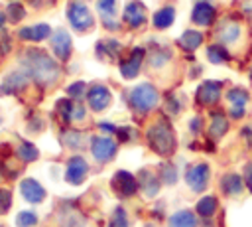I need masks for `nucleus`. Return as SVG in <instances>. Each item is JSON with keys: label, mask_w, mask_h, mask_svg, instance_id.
<instances>
[{"label": "nucleus", "mask_w": 252, "mask_h": 227, "mask_svg": "<svg viewBox=\"0 0 252 227\" xmlns=\"http://www.w3.org/2000/svg\"><path fill=\"white\" fill-rule=\"evenodd\" d=\"M24 65L28 67V73L41 85L53 83L59 75V67L57 63L41 49H30L24 55Z\"/></svg>", "instance_id": "obj_1"}, {"label": "nucleus", "mask_w": 252, "mask_h": 227, "mask_svg": "<svg viewBox=\"0 0 252 227\" xmlns=\"http://www.w3.org/2000/svg\"><path fill=\"white\" fill-rule=\"evenodd\" d=\"M148 144L154 152H158L161 156H169L175 150V136H173V130H171L169 122L158 120L154 126H150Z\"/></svg>", "instance_id": "obj_2"}, {"label": "nucleus", "mask_w": 252, "mask_h": 227, "mask_svg": "<svg viewBox=\"0 0 252 227\" xmlns=\"http://www.w3.org/2000/svg\"><path fill=\"white\" fill-rule=\"evenodd\" d=\"M130 103H132V107L136 111L148 113L158 103V91H156V87L150 85V83H142V85L134 87L132 93H130Z\"/></svg>", "instance_id": "obj_3"}, {"label": "nucleus", "mask_w": 252, "mask_h": 227, "mask_svg": "<svg viewBox=\"0 0 252 227\" xmlns=\"http://www.w3.org/2000/svg\"><path fill=\"white\" fill-rule=\"evenodd\" d=\"M67 16H69V22L73 24V28L79 30V32H85L94 24L93 14L89 12V8L83 2H71L69 10H67Z\"/></svg>", "instance_id": "obj_4"}, {"label": "nucleus", "mask_w": 252, "mask_h": 227, "mask_svg": "<svg viewBox=\"0 0 252 227\" xmlns=\"http://www.w3.org/2000/svg\"><path fill=\"white\" fill-rule=\"evenodd\" d=\"M185 182L193 191H203L209 182V166L207 164H197L185 174Z\"/></svg>", "instance_id": "obj_5"}, {"label": "nucleus", "mask_w": 252, "mask_h": 227, "mask_svg": "<svg viewBox=\"0 0 252 227\" xmlns=\"http://www.w3.org/2000/svg\"><path fill=\"white\" fill-rule=\"evenodd\" d=\"M91 150H93V156L98 160V162H106L114 156L116 152V144L110 140V138H104V136H94L91 140Z\"/></svg>", "instance_id": "obj_6"}, {"label": "nucleus", "mask_w": 252, "mask_h": 227, "mask_svg": "<svg viewBox=\"0 0 252 227\" xmlns=\"http://www.w3.org/2000/svg\"><path fill=\"white\" fill-rule=\"evenodd\" d=\"M87 162L81 158V156H73L71 160H69V164H67V172H65V178H67V182L69 184H73V186H79V184H83V180L87 178Z\"/></svg>", "instance_id": "obj_7"}, {"label": "nucleus", "mask_w": 252, "mask_h": 227, "mask_svg": "<svg viewBox=\"0 0 252 227\" xmlns=\"http://www.w3.org/2000/svg\"><path fill=\"white\" fill-rule=\"evenodd\" d=\"M112 188H114L120 195H132V193H136L138 184H136V180H134V176H132L130 172L120 170V172H116L114 178H112Z\"/></svg>", "instance_id": "obj_8"}, {"label": "nucleus", "mask_w": 252, "mask_h": 227, "mask_svg": "<svg viewBox=\"0 0 252 227\" xmlns=\"http://www.w3.org/2000/svg\"><path fill=\"white\" fill-rule=\"evenodd\" d=\"M220 97V83L219 81H205L197 89V103L201 105H215Z\"/></svg>", "instance_id": "obj_9"}, {"label": "nucleus", "mask_w": 252, "mask_h": 227, "mask_svg": "<svg viewBox=\"0 0 252 227\" xmlns=\"http://www.w3.org/2000/svg\"><path fill=\"white\" fill-rule=\"evenodd\" d=\"M87 99H89V105H91L93 111H102V109H106V107L110 105V101H112L110 91H108L106 87H102V85H93V87L89 89Z\"/></svg>", "instance_id": "obj_10"}, {"label": "nucleus", "mask_w": 252, "mask_h": 227, "mask_svg": "<svg viewBox=\"0 0 252 227\" xmlns=\"http://www.w3.org/2000/svg\"><path fill=\"white\" fill-rule=\"evenodd\" d=\"M124 22L128 26H132V28H138V26H142L146 22V10H144V6L138 0H132V2L126 4V8H124Z\"/></svg>", "instance_id": "obj_11"}, {"label": "nucleus", "mask_w": 252, "mask_h": 227, "mask_svg": "<svg viewBox=\"0 0 252 227\" xmlns=\"http://www.w3.org/2000/svg\"><path fill=\"white\" fill-rule=\"evenodd\" d=\"M51 47L59 59H67L71 55V38L65 30H57L51 38Z\"/></svg>", "instance_id": "obj_12"}, {"label": "nucleus", "mask_w": 252, "mask_h": 227, "mask_svg": "<svg viewBox=\"0 0 252 227\" xmlns=\"http://www.w3.org/2000/svg\"><path fill=\"white\" fill-rule=\"evenodd\" d=\"M20 191L26 197V201H32V203H39L45 197V189L35 180H32V178H28V180H24L20 184Z\"/></svg>", "instance_id": "obj_13"}, {"label": "nucleus", "mask_w": 252, "mask_h": 227, "mask_svg": "<svg viewBox=\"0 0 252 227\" xmlns=\"http://www.w3.org/2000/svg\"><path fill=\"white\" fill-rule=\"evenodd\" d=\"M142 57H144V49H142V47L132 49L130 57H128L126 61L120 63V71H122V75L128 77V79L136 77V75H138V69H140V65H142Z\"/></svg>", "instance_id": "obj_14"}, {"label": "nucleus", "mask_w": 252, "mask_h": 227, "mask_svg": "<svg viewBox=\"0 0 252 227\" xmlns=\"http://www.w3.org/2000/svg\"><path fill=\"white\" fill-rule=\"evenodd\" d=\"M191 18L199 26H209L215 20V8L211 4H207V2H199V4H195Z\"/></svg>", "instance_id": "obj_15"}, {"label": "nucleus", "mask_w": 252, "mask_h": 227, "mask_svg": "<svg viewBox=\"0 0 252 227\" xmlns=\"http://www.w3.org/2000/svg\"><path fill=\"white\" fill-rule=\"evenodd\" d=\"M51 34V28L47 24H37V26H28L20 30V38L22 39H32V41H39L45 39Z\"/></svg>", "instance_id": "obj_16"}, {"label": "nucleus", "mask_w": 252, "mask_h": 227, "mask_svg": "<svg viewBox=\"0 0 252 227\" xmlns=\"http://www.w3.org/2000/svg\"><path fill=\"white\" fill-rule=\"evenodd\" d=\"M26 85H28L26 75H22V73H10V75H6V79L2 81L0 93H16V91L24 89Z\"/></svg>", "instance_id": "obj_17"}, {"label": "nucleus", "mask_w": 252, "mask_h": 227, "mask_svg": "<svg viewBox=\"0 0 252 227\" xmlns=\"http://www.w3.org/2000/svg\"><path fill=\"white\" fill-rule=\"evenodd\" d=\"M226 130H228V120H226V116H224L222 113H213V114H211V128H209L211 138H220Z\"/></svg>", "instance_id": "obj_18"}, {"label": "nucleus", "mask_w": 252, "mask_h": 227, "mask_svg": "<svg viewBox=\"0 0 252 227\" xmlns=\"http://www.w3.org/2000/svg\"><path fill=\"white\" fill-rule=\"evenodd\" d=\"M169 227H197V217L187 209L177 211L169 217Z\"/></svg>", "instance_id": "obj_19"}, {"label": "nucleus", "mask_w": 252, "mask_h": 227, "mask_svg": "<svg viewBox=\"0 0 252 227\" xmlns=\"http://www.w3.org/2000/svg\"><path fill=\"white\" fill-rule=\"evenodd\" d=\"M201 43H203V36H201L197 30H187V32H183V36L179 38V45H181L183 49H187V51L197 49Z\"/></svg>", "instance_id": "obj_20"}, {"label": "nucleus", "mask_w": 252, "mask_h": 227, "mask_svg": "<svg viewBox=\"0 0 252 227\" xmlns=\"http://www.w3.org/2000/svg\"><path fill=\"white\" fill-rule=\"evenodd\" d=\"M173 18H175V10L171 6H165V8H161V10H158L154 14V26L159 28V30H163V28H167V26L173 24Z\"/></svg>", "instance_id": "obj_21"}, {"label": "nucleus", "mask_w": 252, "mask_h": 227, "mask_svg": "<svg viewBox=\"0 0 252 227\" xmlns=\"http://www.w3.org/2000/svg\"><path fill=\"white\" fill-rule=\"evenodd\" d=\"M98 12L102 14V18H104V24L106 26H110L112 30L116 28V24H114V12H116V0H98Z\"/></svg>", "instance_id": "obj_22"}, {"label": "nucleus", "mask_w": 252, "mask_h": 227, "mask_svg": "<svg viewBox=\"0 0 252 227\" xmlns=\"http://www.w3.org/2000/svg\"><path fill=\"white\" fill-rule=\"evenodd\" d=\"M140 184H142V189L146 191V195H156L158 193V189H159V186H158V178L152 174V172H148V170H142L140 172Z\"/></svg>", "instance_id": "obj_23"}, {"label": "nucleus", "mask_w": 252, "mask_h": 227, "mask_svg": "<svg viewBox=\"0 0 252 227\" xmlns=\"http://www.w3.org/2000/svg\"><path fill=\"white\" fill-rule=\"evenodd\" d=\"M220 186L226 193H240L242 191V180L238 174H224L222 180H220Z\"/></svg>", "instance_id": "obj_24"}, {"label": "nucleus", "mask_w": 252, "mask_h": 227, "mask_svg": "<svg viewBox=\"0 0 252 227\" xmlns=\"http://www.w3.org/2000/svg\"><path fill=\"white\" fill-rule=\"evenodd\" d=\"M61 227H85V219L79 211L67 207L63 213H61Z\"/></svg>", "instance_id": "obj_25"}, {"label": "nucleus", "mask_w": 252, "mask_h": 227, "mask_svg": "<svg viewBox=\"0 0 252 227\" xmlns=\"http://www.w3.org/2000/svg\"><path fill=\"white\" fill-rule=\"evenodd\" d=\"M219 36H220V39H222L224 43H232V41L238 39V36H240V28H238V24L228 22V24H224V26L220 28Z\"/></svg>", "instance_id": "obj_26"}, {"label": "nucleus", "mask_w": 252, "mask_h": 227, "mask_svg": "<svg viewBox=\"0 0 252 227\" xmlns=\"http://www.w3.org/2000/svg\"><path fill=\"white\" fill-rule=\"evenodd\" d=\"M215 209H217V199H215L213 195H207V197H203L201 201H197V213L203 215V217L213 215Z\"/></svg>", "instance_id": "obj_27"}, {"label": "nucleus", "mask_w": 252, "mask_h": 227, "mask_svg": "<svg viewBox=\"0 0 252 227\" xmlns=\"http://www.w3.org/2000/svg\"><path fill=\"white\" fill-rule=\"evenodd\" d=\"M226 99L232 103V107H244L248 101V93L244 89H230L226 93Z\"/></svg>", "instance_id": "obj_28"}, {"label": "nucleus", "mask_w": 252, "mask_h": 227, "mask_svg": "<svg viewBox=\"0 0 252 227\" xmlns=\"http://www.w3.org/2000/svg\"><path fill=\"white\" fill-rule=\"evenodd\" d=\"M108 227H128V215L122 207H116L108 219Z\"/></svg>", "instance_id": "obj_29"}, {"label": "nucleus", "mask_w": 252, "mask_h": 227, "mask_svg": "<svg viewBox=\"0 0 252 227\" xmlns=\"http://www.w3.org/2000/svg\"><path fill=\"white\" fill-rule=\"evenodd\" d=\"M207 57H209L213 63H222V61L228 59V53H226V49H224L222 45H211V47L207 49Z\"/></svg>", "instance_id": "obj_30"}, {"label": "nucleus", "mask_w": 252, "mask_h": 227, "mask_svg": "<svg viewBox=\"0 0 252 227\" xmlns=\"http://www.w3.org/2000/svg\"><path fill=\"white\" fill-rule=\"evenodd\" d=\"M18 154H20V158H22V160L32 162V160H35V158H37V148H35L32 142H22V144H20V148H18Z\"/></svg>", "instance_id": "obj_31"}, {"label": "nucleus", "mask_w": 252, "mask_h": 227, "mask_svg": "<svg viewBox=\"0 0 252 227\" xmlns=\"http://www.w3.org/2000/svg\"><path fill=\"white\" fill-rule=\"evenodd\" d=\"M61 138H63V142H65L67 146H71V148L83 146V134L77 132V130H65V132L61 134Z\"/></svg>", "instance_id": "obj_32"}, {"label": "nucleus", "mask_w": 252, "mask_h": 227, "mask_svg": "<svg viewBox=\"0 0 252 227\" xmlns=\"http://www.w3.org/2000/svg\"><path fill=\"white\" fill-rule=\"evenodd\" d=\"M73 103L69 101V99H61L59 103H57V111H59V114H61V118L65 120V122H69V120H73Z\"/></svg>", "instance_id": "obj_33"}, {"label": "nucleus", "mask_w": 252, "mask_h": 227, "mask_svg": "<svg viewBox=\"0 0 252 227\" xmlns=\"http://www.w3.org/2000/svg\"><path fill=\"white\" fill-rule=\"evenodd\" d=\"M16 223H18V227H32L37 223V215L32 211H20L16 217Z\"/></svg>", "instance_id": "obj_34"}, {"label": "nucleus", "mask_w": 252, "mask_h": 227, "mask_svg": "<svg viewBox=\"0 0 252 227\" xmlns=\"http://www.w3.org/2000/svg\"><path fill=\"white\" fill-rule=\"evenodd\" d=\"M8 16H10V20H12V22H20V20L26 16L24 6H22V4H18V2H12V4L8 6Z\"/></svg>", "instance_id": "obj_35"}, {"label": "nucleus", "mask_w": 252, "mask_h": 227, "mask_svg": "<svg viewBox=\"0 0 252 227\" xmlns=\"http://www.w3.org/2000/svg\"><path fill=\"white\" fill-rule=\"evenodd\" d=\"M104 49H106L108 57H116L120 45H118V41H100L98 43V51H104Z\"/></svg>", "instance_id": "obj_36"}, {"label": "nucleus", "mask_w": 252, "mask_h": 227, "mask_svg": "<svg viewBox=\"0 0 252 227\" xmlns=\"http://www.w3.org/2000/svg\"><path fill=\"white\" fill-rule=\"evenodd\" d=\"M161 178H163V182H165V184H173V182L177 180L175 168H173V166H169V164L161 166Z\"/></svg>", "instance_id": "obj_37"}, {"label": "nucleus", "mask_w": 252, "mask_h": 227, "mask_svg": "<svg viewBox=\"0 0 252 227\" xmlns=\"http://www.w3.org/2000/svg\"><path fill=\"white\" fill-rule=\"evenodd\" d=\"M12 205V195L8 189H0V213H6Z\"/></svg>", "instance_id": "obj_38"}, {"label": "nucleus", "mask_w": 252, "mask_h": 227, "mask_svg": "<svg viewBox=\"0 0 252 227\" xmlns=\"http://www.w3.org/2000/svg\"><path fill=\"white\" fill-rule=\"evenodd\" d=\"M67 93H69L71 97H81V95L85 93V83H83V81H77V83L69 85V87H67Z\"/></svg>", "instance_id": "obj_39"}, {"label": "nucleus", "mask_w": 252, "mask_h": 227, "mask_svg": "<svg viewBox=\"0 0 252 227\" xmlns=\"http://www.w3.org/2000/svg\"><path fill=\"white\" fill-rule=\"evenodd\" d=\"M244 182H246L248 189L252 191V162H248V164L244 166Z\"/></svg>", "instance_id": "obj_40"}, {"label": "nucleus", "mask_w": 252, "mask_h": 227, "mask_svg": "<svg viewBox=\"0 0 252 227\" xmlns=\"http://www.w3.org/2000/svg\"><path fill=\"white\" fill-rule=\"evenodd\" d=\"M83 116H85V109H83L81 105H75V107H73V120L83 118Z\"/></svg>", "instance_id": "obj_41"}, {"label": "nucleus", "mask_w": 252, "mask_h": 227, "mask_svg": "<svg viewBox=\"0 0 252 227\" xmlns=\"http://www.w3.org/2000/svg\"><path fill=\"white\" fill-rule=\"evenodd\" d=\"M242 114H244V107H230V116L238 118V116H242Z\"/></svg>", "instance_id": "obj_42"}, {"label": "nucleus", "mask_w": 252, "mask_h": 227, "mask_svg": "<svg viewBox=\"0 0 252 227\" xmlns=\"http://www.w3.org/2000/svg\"><path fill=\"white\" fill-rule=\"evenodd\" d=\"M191 130L193 132H199L201 130V118H193L191 120Z\"/></svg>", "instance_id": "obj_43"}, {"label": "nucleus", "mask_w": 252, "mask_h": 227, "mask_svg": "<svg viewBox=\"0 0 252 227\" xmlns=\"http://www.w3.org/2000/svg\"><path fill=\"white\" fill-rule=\"evenodd\" d=\"M167 109H169V113H177V111H179V109H177V101L169 99V101H167Z\"/></svg>", "instance_id": "obj_44"}, {"label": "nucleus", "mask_w": 252, "mask_h": 227, "mask_svg": "<svg viewBox=\"0 0 252 227\" xmlns=\"http://www.w3.org/2000/svg\"><path fill=\"white\" fill-rule=\"evenodd\" d=\"M242 136H246V140H248V144H252V130L246 126V128H242Z\"/></svg>", "instance_id": "obj_45"}, {"label": "nucleus", "mask_w": 252, "mask_h": 227, "mask_svg": "<svg viewBox=\"0 0 252 227\" xmlns=\"http://www.w3.org/2000/svg\"><path fill=\"white\" fill-rule=\"evenodd\" d=\"M100 128H102V130H110V132H112V130H116L112 124H100Z\"/></svg>", "instance_id": "obj_46"}, {"label": "nucleus", "mask_w": 252, "mask_h": 227, "mask_svg": "<svg viewBox=\"0 0 252 227\" xmlns=\"http://www.w3.org/2000/svg\"><path fill=\"white\" fill-rule=\"evenodd\" d=\"M4 22H6V14H4V12H0V28L4 26Z\"/></svg>", "instance_id": "obj_47"}, {"label": "nucleus", "mask_w": 252, "mask_h": 227, "mask_svg": "<svg viewBox=\"0 0 252 227\" xmlns=\"http://www.w3.org/2000/svg\"><path fill=\"white\" fill-rule=\"evenodd\" d=\"M0 122H2V118H0Z\"/></svg>", "instance_id": "obj_48"}]
</instances>
